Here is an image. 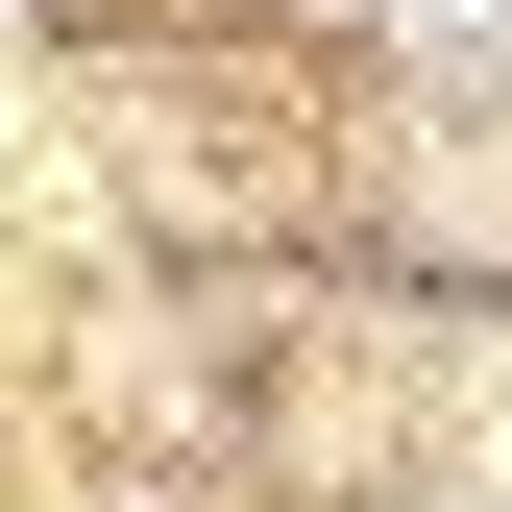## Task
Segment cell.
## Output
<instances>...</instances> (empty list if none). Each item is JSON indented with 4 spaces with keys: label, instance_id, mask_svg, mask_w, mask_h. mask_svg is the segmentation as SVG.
Wrapping results in <instances>:
<instances>
[{
    "label": "cell",
    "instance_id": "1",
    "mask_svg": "<svg viewBox=\"0 0 512 512\" xmlns=\"http://www.w3.org/2000/svg\"><path fill=\"white\" fill-rule=\"evenodd\" d=\"M391 25H415V49H512V0H391Z\"/></svg>",
    "mask_w": 512,
    "mask_h": 512
}]
</instances>
